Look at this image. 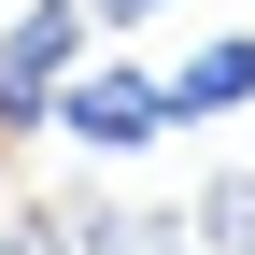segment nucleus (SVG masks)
Listing matches in <instances>:
<instances>
[{"label":"nucleus","mask_w":255,"mask_h":255,"mask_svg":"<svg viewBox=\"0 0 255 255\" xmlns=\"http://www.w3.org/2000/svg\"><path fill=\"white\" fill-rule=\"evenodd\" d=\"M85 0H28L14 28H0V142H14V128H57V85L85 71Z\"/></svg>","instance_id":"obj_1"},{"label":"nucleus","mask_w":255,"mask_h":255,"mask_svg":"<svg viewBox=\"0 0 255 255\" xmlns=\"http://www.w3.org/2000/svg\"><path fill=\"white\" fill-rule=\"evenodd\" d=\"M57 128H71L85 156H142V142H170V71H71L57 85Z\"/></svg>","instance_id":"obj_2"},{"label":"nucleus","mask_w":255,"mask_h":255,"mask_svg":"<svg viewBox=\"0 0 255 255\" xmlns=\"http://www.w3.org/2000/svg\"><path fill=\"white\" fill-rule=\"evenodd\" d=\"M241 100H255V28H213V43L170 71V128H213V114H241Z\"/></svg>","instance_id":"obj_3"},{"label":"nucleus","mask_w":255,"mask_h":255,"mask_svg":"<svg viewBox=\"0 0 255 255\" xmlns=\"http://www.w3.org/2000/svg\"><path fill=\"white\" fill-rule=\"evenodd\" d=\"M71 227H85V255H213L184 213H71Z\"/></svg>","instance_id":"obj_4"},{"label":"nucleus","mask_w":255,"mask_h":255,"mask_svg":"<svg viewBox=\"0 0 255 255\" xmlns=\"http://www.w3.org/2000/svg\"><path fill=\"white\" fill-rule=\"evenodd\" d=\"M184 227H199L213 255H255V170H213L199 199H184Z\"/></svg>","instance_id":"obj_5"},{"label":"nucleus","mask_w":255,"mask_h":255,"mask_svg":"<svg viewBox=\"0 0 255 255\" xmlns=\"http://www.w3.org/2000/svg\"><path fill=\"white\" fill-rule=\"evenodd\" d=\"M0 255H85V241H71V213H14V227H0Z\"/></svg>","instance_id":"obj_6"},{"label":"nucleus","mask_w":255,"mask_h":255,"mask_svg":"<svg viewBox=\"0 0 255 255\" xmlns=\"http://www.w3.org/2000/svg\"><path fill=\"white\" fill-rule=\"evenodd\" d=\"M85 14H100V28H156L170 0H85Z\"/></svg>","instance_id":"obj_7"}]
</instances>
